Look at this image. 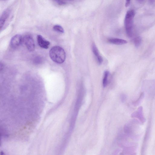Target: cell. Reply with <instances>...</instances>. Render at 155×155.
Segmentation results:
<instances>
[{"instance_id":"5","label":"cell","mask_w":155,"mask_h":155,"mask_svg":"<svg viewBox=\"0 0 155 155\" xmlns=\"http://www.w3.org/2000/svg\"><path fill=\"white\" fill-rule=\"evenodd\" d=\"M37 40L39 45L41 48L47 49L50 45V43L48 41L45 39L43 37L38 35L37 36Z\"/></svg>"},{"instance_id":"18","label":"cell","mask_w":155,"mask_h":155,"mask_svg":"<svg viewBox=\"0 0 155 155\" xmlns=\"http://www.w3.org/2000/svg\"><path fill=\"white\" fill-rule=\"evenodd\" d=\"M62 2H63L65 4H66V1H71L73 0H61Z\"/></svg>"},{"instance_id":"2","label":"cell","mask_w":155,"mask_h":155,"mask_svg":"<svg viewBox=\"0 0 155 155\" xmlns=\"http://www.w3.org/2000/svg\"><path fill=\"white\" fill-rule=\"evenodd\" d=\"M135 15V11L130 10L127 12L124 18V24L126 33L130 38L133 36V20Z\"/></svg>"},{"instance_id":"12","label":"cell","mask_w":155,"mask_h":155,"mask_svg":"<svg viewBox=\"0 0 155 155\" xmlns=\"http://www.w3.org/2000/svg\"><path fill=\"white\" fill-rule=\"evenodd\" d=\"M141 42L142 38L140 36L136 37L134 39V45L136 47H139L140 45Z\"/></svg>"},{"instance_id":"14","label":"cell","mask_w":155,"mask_h":155,"mask_svg":"<svg viewBox=\"0 0 155 155\" xmlns=\"http://www.w3.org/2000/svg\"><path fill=\"white\" fill-rule=\"evenodd\" d=\"M56 3L60 5H63L65 4L61 0H54Z\"/></svg>"},{"instance_id":"16","label":"cell","mask_w":155,"mask_h":155,"mask_svg":"<svg viewBox=\"0 0 155 155\" xmlns=\"http://www.w3.org/2000/svg\"><path fill=\"white\" fill-rule=\"evenodd\" d=\"M145 0H136V1L139 3L142 4H143L145 1Z\"/></svg>"},{"instance_id":"6","label":"cell","mask_w":155,"mask_h":155,"mask_svg":"<svg viewBox=\"0 0 155 155\" xmlns=\"http://www.w3.org/2000/svg\"><path fill=\"white\" fill-rule=\"evenodd\" d=\"M92 50L94 55L96 58L99 64H101L103 62V58L100 55L98 50L94 43L92 44Z\"/></svg>"},{"instance_id":"13","label":"cell","mask_w":155,"mask_h":155,"mask_svg":"<svg viewBox=\"0 0 155 155\" xmlns=\"http://www.w3.org/2000/svg\"><path fill=\"white\" fill-rule=\"evenodd\" d=\"M144 94L143 93H142L138 98L134 102V104L135 106L138 105L142 101L144 97Z\"/></svg>"},{"instance_id":"4","label":"cell","mask_w":155,"mask_h":155,"mask_svg":"<svg viewBox=\"0 0 155 155\" xmlns=\"http://www.w3.org/2000/svg\"><path fill=\"white\" fill-rule=\"evenodd\" d=\"M23 38L20 35L17 34L14 36L10 41V46L15 48L18 47L23 41Z\"/></svg>"},{"instance_id":"3","label":"cell","mask_w":155,"mask_h":155,"mask_svg":"<svg viewBox=\"0 0 155 155\" xmlns=\"http://www.w3.org/2000/svg\"><path fill=\"white\" fill-rule=\"evenodd\" d=\"M23 41L29 51H34L35 48V43L31 35H25L23 38Z\"/></svg>"},{"instance_id":"10","label":"cell","mask_w":155,"mask_h":155,"mask_svg":"<svg viewBox=\"0 0 155 155\" xmlns=\"http://www.w3.org/2000/svg\"><path fill=\"white\" fill-rule=\"evenodd\" d=\"M109 74L108 71H106L104 72L103 79V85L104 87H106L107 84Z\"/></svg>"},{"instance_id":"17","label":"cell","mask_w":155,"mask_h":155,"mask_svg":"<svg viewBox=\"0 0 155 155\" xmlns=\"http://www.w3.org/2000/svg\"><path fill=\"white\" fill-rule=\"evenodd\" d=\"M149 3L151 5L153 4L155 2V0H149Z\"/></svg>"},{"instance_id":"8","label":"cell","mask_w":155,"mask_h":155,"mask_svg":"<svg viewBox=\"0 0 155 155\" xmlns=\"http://www.w3.org/2000/svg\"><path fill=\"white\" fill-rule=\"evenodd\" d=\"M10 12L8 10L5 11L2 15L0 20V25L1 29L3 26L5 22L10 14Z\"/></svg>"},{"instance_id":"9","label":"cell","mask_w":155,"mask_h":155,"mask_svg":"<svg viewBox=\"0 0 155 155\" xmlns=\"http://www.w3.org/2000/svg\"><path fill=\"white\" fill-rule=\"evenodd\" d=\"M108 41L110 43L117 45H122L127 43V41L124 40L117 38H110L108 40Z\"/></svg>"},{"instance_id":"7","label":"cell","mask_w":155,"mask_h":155,"mask_svg":"<svg viewBox=\"0 0 155 155\" xmlns=\"http://www.w3.org/2000/svg\"><path fill=\"white\" fill-rule=\"evenodd\" d=\"M142 107H140L137 111L133 114V117L138 118L142 123L145 121V119L143 117L142 112Z\"/></svg>"},{"instance_id":"11","label":"cell","mask_w":155,"mask_h":155,"mask_svg":"<svg viewBox=\"0 0 155 155\" xmlns=\"http://www.w3.org/2000/svg\"><path fill=\"white\" fill-rule=\"evenodd\" d=\"M53 29L54 31L62 33L64 32V30L63 28L61 26L59 25H55L53 27Z\"/></svg>"},{"instance_id":"15","label":"cell","mask_w":155,"mask_h":155,"mask_svg":"<svg viewBox=\"0 0 155 155\" xmlns=\"http://www.w3.org/2000/svg\"><path fill=\"white\" fill-rule=\"evenodd\" d=\"M130 1V0H126L125 5L126 7H128L129 5Z\"/></svg>"},{"instance_id":"1","label":"cell","mask_w":155,"mask_h":155,"mask_svg":"<svg viewBox=\"0 0 155 155\" xmlns=\"http://www.w3.org/2000/svg\"><path fill=\"white\" fill-rule=\"evenodd\" d=\"M49 54L51 59L56 63L61 64L65 60V52L62 48L59 46L52 47L49 51Z\"/></svg>"}]
</instances>
